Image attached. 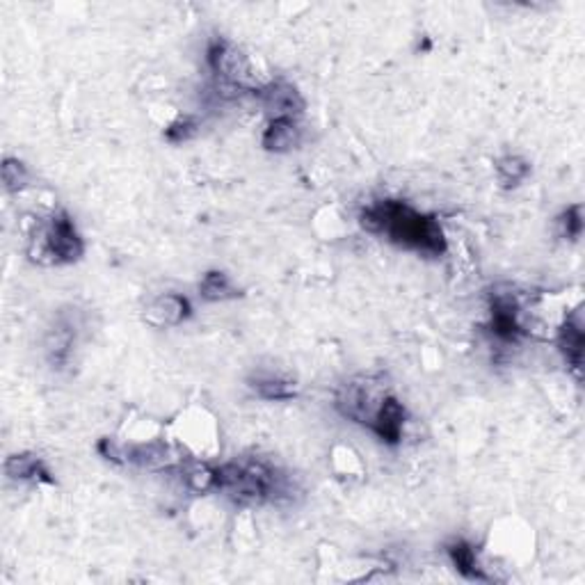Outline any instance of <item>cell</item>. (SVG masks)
<instances>
[{
	"mask_svg": "<svg viewBox=\"0 0 585 585\" xmlns=\"http://www.w3.org/2000/svg\"><path fill=\"white\" fill-rule=\"evenodd\" d=\"M264 101V107L270 113V119L288 117L295 119L304 113V98L288 83H268L254 92Z\"/></svg>",
	"mask_w": 585,
	"mask_h": 585,
	"instance_id": "obj_6",
	"label": "cell"
},
{
	"mask_svg": "<svg viewBox=\"0 0 585 585\" xmlns=\"http://www.w3.org/2000/svg\"><path fill=\"white\" fill-rule=\"evenodd\" d=\"M5 473L7 478L12 480H32V483H49V485L55 483V478L51 476L46 464L42 462L37 455H30V453H21L7 458Z\"/></svg>",
	"mask_w": 585,
	"mask_h": 585,
	"instance_id": "obj_9",
	"label": "cell"
},
{
	"mask_svg": "<svg viewBox=\"0 0 585 585\" xmlns=\"http://www.w3.org/2000/svg\"><path fill=\"white\" fill-rule=\"evenodd\" d=\"M494 167H497L498 183H501L506 190H510V188H517L519 183H522V181L531 174V165H528V161H524V158H519V156L498 158L497 165Z\"/></svg>",
	"mask_w": 585,
	"mask_h": 585,
	"instance_id": "obj_15",
	"label": "cell"
},
{
	"mask_svg": "<svg viewBox=\"0 0 585 585\" xmlns=\"http://www.w3.org/2000/svg\"><path fill=\"white\" fill-rule=\"evenodd\" d=\"M183 480L195 494H206L210 489H218V469H210L206 464H192L183 471Z\"/></svg>",
	"mask_w": 585,
	"mask_h": 585,
	"instance_id": "obj_16",
	"label": "cell"
},
{
	"mask_svg": "<svg viewBox=\"0 0 585 585\" xmlns=\"http://www.w3.org/2000/svg\"><path fill=\"white\" fill-rule=\"evenodd\" d=\"M30 181V172L19 158H5L3 161V183L7 192H16Z\"/></svg>",
	"mask_w": 585,
	"mask_h": 585,
	"instance_id": "obj_18",
	"label": "cell"
},
{
	"mask_svg": "<svg viewBox=\"0 0 585 585\" xmlns=\"http://www.w3.org/2000/svg\"><path fill=\"white\" fill-rule=\"evenodd\" d=\"M200 295L201 300H206V302H225V300L238 298L240 291L234 286L229 274L213 270V273H206L204 279H201Z\"/></svg>",
	"mask_w": 585,
	"mask_h": 585,
	"instance_id": "obj_13",
	"label": "cell"
},
{
	"mask_svg": "<svg viewBox=\"0 0 585 585\" xmlns=\"http://www.w3.org/2000/svg\"><path fill=\"white\" fill-rule=\"evenodd\" d=\"M190 300L179 295V292H165L161 298L152 300V302L144 307V318L146 325L158 327V330H167V327H176L183 320L190 318Z\"/></svg>",
	"mask_w": 585,
	"mask_h": 585,
	"instance_id": "obj_5",
	"label": "cell"
},
{
	"mask_svg": "<svg viewBox=\"0 0 585 585\" xmlns=\"http://www.w3.org/2000/svg\"><path fill=\"white\" fill-rule=\"evenodd\" d=\"M405 421H407L405 405H403L398 398H394V395L389 394L385 400H382V405L377 407L376 416H373V421L368 423V428H371L373 432L382 439V441L395 446V444H400V439H403V428H405Z\"/></svg>",
	"mask_w": 585,
	"mask_h": 585,
	"instance_id": "obj_7",
	"label": "cell"
},
{
	"mask_svg": "<svg viewBox=\"0 0 585 585\" xmlns=\"http://www.w3.org/2000/svg\"><path fill=\"white\" fill-rule=\"evenodd\" d=\"M83 238L76 231V225H73L67 210L53 213V218L46 225L37 222V229L30 236V259L42 265L76 264L83 256Z\"/></svg>",
	"mask_w": 585,
	"mask_h": 585,
	"instance_id": "obj_3",
	"label": "cell"
},
{
	"mask_svg": "<svg viewBox=\"0 0 585 585\" xmlns=\"http://www.w3.org/2000/svg\"><path fill=\"white\" fill-rule=\"evenodd\" d=\"M197 133H200V119L192 117V115H183V117H176L165 128V140L172 142V144H183L190 137H195Z\"/></svg>",
	"mask_w": 585,
	"mask_h": 585,
	"instance_id": "obj_17",
	"label": "cell"
},
{
	"mask_svg": "<svg viewBox=\"0 0 585 585\" xmlns=\"http://www.w3.org/2000/svg\"><path fill=\"white\" fill-rule=\"evenodd\" d=\"M249 386L264 400H291L298 395V385L282 376H256L249 380Z\"/></svg>",
	"mask_w": 585,
	"mask_h": 585,
	"instance_id": "obj_12",
	"label": "cell"
},
{
	"mask_svg": "<svg viewBox=\"0 0 585 585\" xmlns=\"http://www.w3.org/2000/svg\"><path fill=\"white\" fill-rule=\"evenodd\" d=\"M359 225L368 234H385L391 243L425 256H441L446 252V236L439 219L416 213L403 201L386 200L368 206L361 210Z\"/></svg>",
	"mask_w": 585,
	"mask_h": 585,
	"instance_id": "obj_1",
	"label": "cell"
},
{
	"mask_svg": "<svg viewBox=\"0 0 585 585\" xmlns=\"http://www.w3.org/2000/svg\"><path fill=\"white\" fill-rule=\"evenodd\" d=\"M385 377L359 376L355 380L346 382L337 395V407L346 419L355 423L368 425L376 416L377 407L386 398V385H382Z\"/></svg>",
	"mask_w": 585,
	"mask_h": 585,
	"instance_id": "obj_4",
	"label": "cell"
},
{
	"mask_svg": "<svg viewBox=\"0 0 585 585\" xmlns=\"http://www.w3.org/2000/svg\"><path fill=\"white\" fill-rule=\"evenodd\" d=\"M558 350L565 357L567 366H571V371L580 376V361H583V330L576 322L565 320L558 330Z\"/></svg>",
	"mask_w": 585,
	"mask_h": 585,
	"instance_id": "obj_10",
	"label": "cell"
},
{
	"mask_svg": "<svg viewBox=\"0 0 585 585\" xmlns=\"http://www.w3.org/2000/svg\"><path fill=\"white\" fill-rule=\"evenodd\" d=\"M73 346V327L71 325H55L46 339V355L53 368H62L69 359V352Z\"/></svg>",
	"mask_w": 585,
	"mask_h": 585,
	"instance_id": "obj_14",
	"label": "cell"
},
{
	"mask_svg": "<svg viewBox=\"0 0 585 585\" xmlns=\"http://www.w3.org/2000/svg\"><path fill=\"white\" fill-rule=\"evenodd\" d=\"M218 489L245 506L279 503L291 497V480L264 460H238L218 469Z\"/></svg>",
	"mask_w": 585,
	"mask_h": 585,
	"instance_id": "obj_2",
	"label": "cell"
},
{
	"mask_svg": "<svg viewBox=\"0 0 585 585\" xmlns=\"http://www.w3.org/2000/svg\"><path fill=\"white\" fill-rule=\"evenodd\" d=\"M449 556L453 561L455 570L469 580H489V576L485 574V570L480 567L478 556H476V549H473L469 542L458 540L453 544H449Z\"/></svg>",
	"mask_w": 585,
	"mask_h": 585,
	"instance_id": "obj_11",
	"label": "cell"
},
{
	"mask_svg": "<svg viewBox=\"0 0 585 585\" xmlns=\"http://www.w3.org/2000/svg\"><path fill=\"white\" fill-rule=\"evenodd\" d=\"M558 229L567 240H576L583 234V206L574 204L558 218Z\"/></svg>",
	"mask_w": 585,
	"mask_h": 585,
	"instance_id": "obj_19",
	"label": "cell"
},
{
	"mask_svg": "<svg viewBox=\"0 0 585 585\" xmlns=\"http://www.w3.org/2000/svg\"><path fill=\"white\" fill-rule=\"evenodd\" d=\"M300 137H302V131H300L295 119L279 117L270 119L268 128H265L264 137H261V144H264L265 152L286 153L300 144Z\"/></svg>",
	"mask_w": 585,
	"mask_h": 585,
	"instance_id": "obj_8",
	"label": "cell"
}]
</instances>
